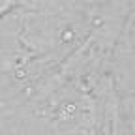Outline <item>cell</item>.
Listing matches in <instances>:
<instances>
[{
	"label": "cell",
	"instance_id": "1",
	"mask_svg": "<svg viewBox=\"0 0 135 135\" xmlns=\"http://www.w3.org/2000/svg\"><path fill=\"white\" fill-rule=\"evenodd\" d=\"M13 2H15V0H0V13L6 11L8 8H11V6H13Z\"/></svg>",
	"mask_w": 135,
	"mask_h": 135
}]
</instances>
